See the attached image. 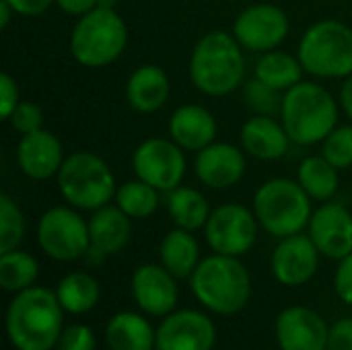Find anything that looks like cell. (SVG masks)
<instances>
[{
    "label": "cell",
    "mask_w": 352,
    "mask_h": 350,
    "mask_svg": "<svg viewBox=\"0 0 352 350\" xmlns=\"http://www.w3.org/2000/svg\"><path fill=\"white\" fill-rule=\"evenodd\" d=\"M64 314L56 291L35 285L16 293L4 318L10 347L14 350H56L66 328Z\"/></svg>",
    "instance_id": "obj_1"
},
{
    "label": "cell",
    "mask_w": 352,
    "mask_h": 350,
    "mask_svg": "<svg viewBox=\"0 0 352 350\" xmlns=\"http://www.w3.org/2000/svg\"><path fill=\"white\" fill-rule=\"evenodd\" d=\"M190 80L208 97H225L245 83V56L235 35L214 29L204 33L190 56Z\"/></svg>",
    "instance_id": "obj_2"
},
{
    "label": "cell",
    "mask_w": 352,
    "mask_h": 350,
    "mask_svg": "<svg viewBox=\"0 0 352 350\" xmlns=\"http://www.w3.org/2000/svg\"><path fill=\"white\" fill-rule=\"evenodd\" d=\"M188 281L196 301L214 316H235L252 299L250 270L235 256L212 254L202 258Z\"/></svg>",
    "instance_id": "obj_3"
},
{
    "label": "cell",
    "mask_w": 352,
    "mask_h": 350,
    "mask_svg": "<svg viewBox=\"0 0 352 350\" xmlns=\"http://www.w3.org/2000/svg\"><path fill=\"white\" fill-rule=\"evenodd\" d=\"M280 122L295 144L311 146L336 128L338 103L326 87L299 83L283 93Z\"/></svg>",
    "instance_id": "obj_4"
},
{
    "label": "cell",
    "mask_w": 352,
    "mask_h": 350,
    "mask_svg": "<svg viewBox=\"0 0 352 350\" xmlns=\"http://www.w3.org/2000/svg\"><path fill=\"white\" fill-rule=\"evenodd\" d=\"M311 198L299 182L274 177L262 184L254 196V212L260 227L272 237H291L303 233L314 208Z\"/></svg>",
    "instance_id": "obj_5"
},
{
    "label": "cell",
    "mask_w": 352,
    "mask_h": 350,
    "mask_svg": "<svg viewBox=\"0 0 352 350\" xmlns=\"http://www.w3.org/2000/svg\"><path fill=\"white\" fill-rule=\"evenodd\" d=\"M128 45V27L116 8L97 6L82 14L70 33L72 58L87 68L116 62Z\"/></svg>",
    "instance_id": "obj_6"
},
{
    "label": "cell",
    "mask_w": 352,
    "mask_h": 350,
    "mask_svg": "<svg viewBox=\"0 0 352 350\" xmlns=\"http://www.w3.org/2000/svg\"><path fill=\"white\" fill-rule=\"evenodd\" d=\"M58 190L62 198L78 210H97L116 198V175L111 167L95 153H70L58 171Z\"/></svg>",
    "instance_id": "obj_7"
},
{
    "label": "cell",
    "mask_w": 352,
    "mask_h": 350,
    "mask_svg": "<svg viewBox=\"0 0 352 350\" xmlns=\"http://www.w3.org/2000/svg\"><path fill=\"white\" fill-rule=\"evenodd\" d=\"M297 58L303 70L318 78H349L352 74V29L336 19L314 23L299 41Z\"/></svg>",
    "instance_id": "obj_8"
},
{
    "label": "cell",
    "mask_w": 352,
    "mask_h": 350,
    "mask_svg": "<svg viewBox=\"0 0 352 350\" xmlns=\"http://www.w3.org/2000/svg\"><path fill=\"white\" fill-rule=\"evenodd\" d=\"M37 243L41 252L56 262H74L85 258L91 237L89 221L74 206H54L37 223Z\"/></svg>",
    "instance_id": "obj_9"
},
{
    "label": "cell",
    "mask_w": 352,
    "mask_h": 350,
    "mask_svg": "<svg viewBox=\"0 0 352 350\" xmlns=\"http://www.w3.org/2000/svg\"><path fill=\"white\" fill-rule=\"evenodd\" d=\"M258 219L256 212L243 204H221L217 206L204 227V237L214 254L241 258L248 254L258 239Z\"/></svg>",
    "instance_id": "obj_10"
},
{
    "label": "cell",
    "mask_w": 352,
    "mask_h": 350,
    "mask_svg": "<svg viewBox=\"0 0 352 350\" xmlns=\"http://www.w3.org/2000/svg\"><path fill=\"white\" fill-rule=\"evenodd\" d=\"M132 167L138 179L151 184L159 192H171L182 186L186 175L184 149L173 140L148 138L134 151Z\"/></svg>",
    "instance_id": "obj_11"
},
{
    "label": "cell",
    "mask_w": 352,
    "mask_h": 350,
    "mask_svg": "<svg viewBox=\"0 0 352 350\" xmlns=\"http://www.w3.org/2000/svg\"><path fill=\"white\" fill-rule=\"evenodd\" d=\"M289 17L276 4H252L243 8L235 23L233 35L248 52H272L289 35Z\"/></svg>",
    "instance_id": "obj_12"
},
{
    "label": "cell",
    "mask_w": 352,
    "mask_h": 350,
    "mask_svg": "<svg viewBox=\"0 0 352 350\" xmlns=\"http://www.w3.org/2000/svg\"><path fill=\"white\" fill-rule=\"evenodd\" d=\"M217 326L196 309H175L161 318L155 350H214Z\"/></svg>",
    "instance_id": "obj_13"
},
{
    "label": "cell",
    "mask_w": 352,
    "mask_h": 350,
    "mask_svg": "<svg viewBox=\"0 0 352 350\" xmlns=\"http://www.w3.org/2000/svg\"><path fill=\"white\" fill-rule=\"evenodd\" d=\"M132 299L148 318H165L177 309V278L159 264H140L130 278Z\"/></svg>",
    "instance_id": "obj_14"
},
{
    "label": "cell",
    "mask_w": 352,
    "mask_h": 350,
    "mask_svg": "<svg viewBox=\"0 0 352 350\" xmlns=\"http://www.w3.org/2000/svg\"><path fill=\"white\" fill-rule=\"evenodd\" d=\"M320 256L322 254L309 235L297 233L283 237L270 256V272L283 287H303L316 276Z\"/></svg>",
    "instance_id": "obj_15"
},
{
    "label": "cell",
    "mask_w": 352,
    "mask_h": 350,
    "mask_svg": "<svg viewBox=\"0 0 352 350\" xmlns=\"http://www.w3.org/2000/svg\"><path fill=\"white\" fill-rule=\"evenodd\" d=\"M330 326L311 307L291 305L276 316L274 338L280 350H326Z\"/></svg>",
    "instance_id": "obj_16"
},
{
    "label": "cell",
    "mask_w": 352,
    "mask_h": 350,
    "mask_svg": "<svg viewBox=\"0 0 352 350\" xmlns=\"http://www.w3.org/2000/svg\"><path fill=\"white\" fill-rule=\"evenodd\" d=\"M309 237L324 258L340 262L352 252V215L340 202H324L307 225Z\"/></svg>",
    "instance_id": "obj_17"
},
{
    "label": "cell",
    "mask_w": 352,
    "mask_h": 350,
    "mask_svg": "<svg viewBox=\"0 0 352 350\" xmlns=\"http://www.w3.org/2000/svg\"><path fill=\"white\" fill-rule=\"evenodd\" d=\"M89 237L91 245L85 254V260L93 266H99L105 262V258L126 250L132 239V219L118 204L97 208L89 219Z\"/></svg>",
    "instance_id": "obj_18"
},
{
    "label": "cell",
    "mask_w": 352,
    "mask_h": 350,
    "mask_svg": "<svg viewBox=\"0 0 352 350\" xmlns=\"http://www.w3.org/2000/svg\"><path fill=\"white\" fill-rule=\"evenodd\" d=\"M196 177L212 190H229L245 175V155L229 142H212L198 151L194 161Z\"/></svg>",
    "instance_id": "obj_19"
},
{
    "label": "cell",
    "mask_w": 352,
    "mask_h": 350,
    "mask_svg": "<svg viewBox=\"0 0 352 350\" xmlns=\"http://www.w3.org/2000/svg\"><path fill=\"white\" fill-rule=\"evenodd\" d=\"M64 159L66 157L60 138L43 128L21 136L16 144V163L21 171L35 182H45L58 175Z\"/></svg>",
    "instance_id": "obj_20"
},
{
    "label": "cell",
    "mask_w": 352,
    "mask_h": 350,
    "mask_svg": "<svg viewBox=\"0 0 352 350\" xmlns=\"http://www.w3.org/2000/svg\"><path fill=\"white\" fill-rule=\"evenodd\" d=\"M241 146L250 157L262 161H276L287 155L293 142L274 116H254L241 126Z\"/></svg>",
    "instance_id": "obj_21"
},
{
    "label": "cell",
    "mask_w": 352,
    "mask_h": 350,
    "mask_svg": "<svg viewBox=\"0 0 352 350\" xmlns=\"http://www.w3.org/2000/svg\"><path fill=\"white\" fill-rule=\"evenodd\" d=\"M217 120L202 105H182L169 120V134L184 151H202L217 138Z\"/></svg>",
    "instance_id": "obj_22"
},
{
    "label": "cell",
    "mask_w": 352,
    "mask_h": 350,
    "mask_svg": "<svg viewBox=\"0 0 352 350\" xmlns=\"http://www.w3.org/2000/svg\"><path fill=\"white\" fill-rule=\"evenodd\" d=\"M169 76L157 64L138 66L126 83V101L138 113H153L169 99Z\"/></svg>",
    "instance_id": "obj_23"
},
{
    "label": "cell",
    "mask_w": 352,
    "mask_h": 350,
    "mask_svg": "<svg viewBox=\"0 0 352 350\" xmlns=\"http://www.w3.org/2000/svg\"><path fill=\"white\" fill-rule=\"evenodd\" d=\"M105 344L109 350H155L157 328L142 311H118L105 324Z\"/></svg>",
    "instance_id": "obj_24"
},
{
    "label": "cell",
    "mask_w": 352,
    "mask_h": 350,
    "mask_svg": "<svg viewBox=\"0 0 352 350\" xmlns=\"http://www.w3.org/2000/svg\"><path fill=\"white\" fill-rule=\"evenodd\" d=\"M200 243L192 231L175 227L159 245V262L177 278H190L200 264Z\"/></svg>",
    "instance_id": "obj_25"
},
{
    "label": "cell",
    "mask_w": 352,
    "mask_h": 350,
    "mask_svg": "<svg viewBox=\"0 0 352 350\" xmlns=\"http://www.w3.org/2000/svg\"><path fill=\"white\" fill-rule=\"evenodd\" d=\"M56 297L62 309L70 316H85L93 311L101 299V285L87 272H70L60 278Z\"/></svg>",
    "instance_id": "obj_26"
},
{
    "label": "cell",
    "mask_w": 352,
    "mask_h": 350,
    "mask_svg": "<svg viewBox=\"0 0 352 350\" xmlns=\"http://www.w3.org/2000/svg\"><path fill=\"white\" fill-rule=\"evenodd\" d=\"M167 212L175 227L194 233L206 227V221L212 210L204 194L188 186H177L175 190L167 192Z\"/></svg>",
    "instance_id": "obj_27"
},
{
    "label": "cell",
    "mask_w": 352,
    "mask_h": 350,
    "mask_svg": "<svg viewBox=\"0 0 352 350\" xmlns=\"http://www.w3.org/2000/svg\"><path fill=\"white\" fill-rule=\"evenodd\" d=\"M303 72H305L303 64L299 62L297 56H293L289 52L272 50V52H264L262 58L256 62L254 76L260 78L262 83L278 89L280 93H285L301 83Z\"/></svg>",
    "instance_id": "obj_28"
},
{
    "label": "cell",
    "mask_w": 352,
    "mask_h": 350,
    "mask_svg": "<svg viewBox=\"0 0 352 350\" xmlns=\"http://www.w3.org/2000/svg\"><path fill=\"white\" fill-rule=\"evenodd\" d=\"M297 182L316 202H330L340 186L338 169L324 157H307L299 165Z\"/></svg>",
    "instance_id": "obj_29"
},
{
    "label": "cell",
    "mask_w": 352,
    "mask_h": 350,
    "mask_svg": "<svg viewBox=\"0 0 352 350\" xmlns=\"http://www.w3.org/2000/svg\"><path fill=\"white\" fill-rule=\"evenodd\" d=\"M39 276V262L33 254L23 250H10L0 254V287L6 293H21L35 287Z\"/></svg>",
    "instance_id": "obj_30"
},
{
    "label": "cell",
    "mask_w": 352,
    "mask_h": 350,
    "mask_svg": "<svg viewBox=\"0 0 352 350\" xmlns=\"http://www.w3.org/2000/svg\"><path fill=\"white\" fill-rule=\"evenodd\" d=\"M113 200L132 221H140V219H148L157 212L159 190L136 177L132 182L118 186Z\"/></svg>",
    "instance_id": "obj_31"
},
{
    "label": "cell",
    "mask_w": 352,
    "mask_h": 350,
    "mask_svg": "<svg viewBox=\"0 0 352 350\" xmlns=\"http://www.w3.org/2000/svg\"><path fill=\"white\" fill-rule=\"evenodd\" d=\"M25 217L8 194H0V254L16 250L25 237Z\"/></svg>",
    "instance_id": "obj_32"
},
{
    "label": "cell",
    "mask_w": 352,
    "mask_h": 350,
    "mask_svg": "<svg viewBox=\"0 0 352 350\" xmlns=\"http://www.w3.org/2000/svg\"><path fill=\"white\" fill-rule=\"evenodd\" d=\"M243 97L245 105L256 113V116H276L280 113L283 107V95L278 89L262 83L260 78H250L243 83Z\"/></svg>",
    "instance_id": "obj_33"
},
{
    "label": "cell",
    "mask_w": 352,
    "mask_h": 350,
    "mask_svg": "<svg viewBox=\"0 0 352 350\" xmlns=\"http://www.w3.org/2000/svg\"><path fill=\"white\" fill-rule=\"evenodd\" d=\"M322 155L336 167L349 169L352 165V124L336 126L324 140Z\"/></svg>",
    "instance_id": "obj_34"
},
{
    "label": "cell",
    "mask_w": 352,
    "mask_h": 350,
    "mask_svg": "<svg viewBox=\"0 0 352 350\" xmlns=\"http://www.w3.org/2000/svg\"><path fill=\"white\" fill-rule=\"evenodd\" d=\"M8 122H10V126H12L14 132H19L21 136H25V134L37 132V130L43 128V111L33 101H21L14 107V111L8 118Z\"/></svg>",
    "instance_id": "obj_35"
},
{
    "label": "cell",
    "mask_w": 352,
    "mask_h": 350,
    "mask_svg": "<svg viewBox=\"0 0 352 350\" xmlns=\"http://www.w3.org/2000/svg\"><path fill=\"white\" fill-rule=\"evenodd\" d=\"M97 338L95 332L85 324H70L64 328L56 350H95Z\"/></svg>",
    "instance_id": "obj_36"
},
{
    "label": "cell",
    "mask_w": 352,
    "mask_h": 350,
    "mask_svg": "<svg viewBox=\"0 0 352 350\" xmlns=\"http://www.w3.org/2000/svg\"><path fill=\"white\" fill-rule=\"evenodd\" d=\"M334 291L338 295V299L344 305L352 307V252L342 258L336 266V274H334Z\"/></svg>",
    "instance_id": "obj_37"
},
{
    "label": "cell",
    "mask_w": 352,
    "mask_h": 350,
    "mask_svg": "<svg viewBox=\"0 0 352 350\" xmlns=\"http://www.w3.org/2000/svg\"><path fill=\"white\" fill-rule=\"evenodd\" d=\"M19 87H16V80L2 72L0 74V120L8 122V118L12 116L14 107L19 105Z\"/></svg>",
    "instance_id": "obj_38"
},
{
    "label": "cell",
    "mask_w": 352,
    "mask_h": 350,
    "mask_svg": "<svg viewBox=\"0 0 352 350\" xmlns=\"http://www.w3.org/2000/svg\"><path fill=\"white\" fill-rule=\"evenodd\" d=\"M326 350H352V318H340L330 326Z\"/></svg>",
    "instance_id": "obj_39"
},
{
    "label": "cell",
    "mask_w": 352,
    "mask_h": 350,
    "mask_svg": "<svg viewBox=\"0 0 352 350\" xmlns=\"http://www.w3.org/2000/svg\"><path fill=\"white\" fill-rule=\"evenodd\" d=\"M16 14L21 17H39L43 14L52 4H56V0H6Z\"/></svg>",
    "instance_id": "obj_40"
},
{
    "label": "cell",
    "mask_w": 352,
    "mask_h": 350,
    "mask_svg": "<svg viewBox=\"0 0 352 350\" xmlns=\"http://www.w3.org/2000/svg\"><path fill=\"white\" fill-rule=\"evenodd\" d=\"M56 4L60 6V10L74 14V17H82L87 12H91L93 8L99 6V0H56Z\"/></svg>",
    "instance_id": "obj_41"
},
{
    "label": "cell",
    "mask_w": 352,
    "mask_h": 350,
    "mask_svg": "<svg viewBox=\"0 0 352 350\" xmlns=\"http://www.w3.org/2000/svg\"><path fill=\"white\" fill-rule=\"evenodd\" d=\"M340 105L346 113V118L352 124V74L349 78H344L342 87H340Z\"/></svg>",
    "instance_id": "obj_42"
},
{
    "label": "cell",
    "mask_w": 352,
    "mask_h": 350,
    "mask_svg": "<svg viewBox=\"0 0 352 350\" xmlns=\"http://www.w3.org/2000/svg\"><path fill=\"white\" fill-rule=\"evenodd\" d=\"M12 14H16L14 8H12L6 0H0V29H6V27H8Z\"/></svg>",
    "instance_id": "obj_43"
},
{
    "label": "cell",
    "mask_w": 352,
    "mask_h": 350,
    "mask_svg": "<svg viewBox=\"0 0 352 350\" xmlns=\"http://www.w3.org/2000/svg\"><path fill=\"white\" fill-rule=\"evenodd\" d=\"M116 0H99V6H107V8H113Z\"/></svg>",
    "instance_id": "obj_44"
},
{
    "label": "cell",
    "mask_w": 352,
    "mask_h": 350,
    "mask_svg": "<svg viewBox=\"0 0 352 350\" xmlns=\"http://www.w3.org/2000/svg\"><path fill=\"white\" fill-rule=\"evenodd\" d=\"M264 350H280V349H264Z\"/></svg>",
    "instance_id": "obj_45"
}]
</instances>
